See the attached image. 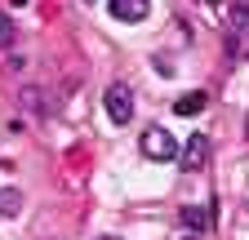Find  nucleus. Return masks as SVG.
<instances>
[{"label":"nucleus","mask_w":249,"mask_h":240,"mask_svg":"<svg viewBox=\"0 0 249 240\" xmlns=\"http://www.w3.org/2000/svg\"><path fill=\"white\" fill-rule=\"evenodd\" d=\"M9 45H14V22L0 14V49H9Z\"/></svg>","instance_id":"8"},{"label":"nucleus","mask_w":249,"mask_h":240,"mask_svg":"<svg viewBox=\"0 0 249 240\" xmlns=\"http://www.w3.org/2000/svg\"><path fill=\"white\" fill-rule=\"evenodd\" d=\"M205 107H209V94H200V89H196V94H182V98L174 103V111H178V116H200Z\"/></svg>","instance_id":"5"},{"label":"nucleus","mask_w":249,"mask_h":240,"mask_svg":"<svg viewBox=\"0 0 249 240\" xmlns=\"http://www.w3.org/2000/svg\"><path fill=\"white\" fill-rule=\"evenodd\" d=\"M138 147H142V156L147 160H178V142H174V134L169 129H147L142 138H138Z\"/></svg>","instance_id":"1"},{"label":"nucleus","mask_w":249,"mask_h":240,"mask_svg":"<svg viewBox=\"0 0 249 240\" xmlns=\"http://www.w3.org/2000/svg\"><path fill=\"white\" fill-rule=\"evenodd\" d=\"M107 116H111V125H129L134 120V89L129 85H107Z\"/></svg>","instance_id":"2"},{"label":"nucleus","mask_w":249,"mask_h":240,"mask_svg":"<svg viewBox=\"0 0 249 240\" xmlns=\"http://www.w3.org/2000/svg\"><path fill=\"white\" fill-rule=\"evenodd\" d=\"M22 209V191L18 187H0V218H14Z\"/></svg>","instance_id":"6"},{"label":"nucleus","mask_w":249,"mask_h":240,"mask_svg":"<svg viewBox=\"0 0 249 240\" xmlns=\"http://www.w3.org/2000/svg\"><path fill=\"white\" fill-rule=\"evenodd\" d=\"M205 160H209V138L205 134H192L187 147H182V156H178V165L192 173V169H205Z\"/></svg>","instance_id":"3"},{"label":"nucleus","mask_w":249,"mask_h":240,"mask_svg":"<svg viewBox=\"0 0 249 240\" xmlns=\"http://www.w3.org/2000/svg\"><path fill=\"white\" fill-rule=\"evenodd\" d=\"M182 240H196V236H182Z\"/></svg>","instance_id":"11"},{"label":"nucleus","mask_w":249,"mask_h":240,"mask_svg":"<svg viewBox=\"0 0 249 240\" xmlns=\"http://www.w3.org/2000/svg\"><path fill=\"white\" fill-rule=\"evenodd\" d=\"M107 14L120 22H142L151 14V0H107Z\"/></svg>","instance_id":"4"},{"label":"nucleus","mask_w":249,"mask_h":240,"mask_svg":"<svg viewBox=\"0 0 249 240\" xmlns=\"http://www.w3.org/2000/svg\"><path fill=\"white\" fill-rule=\"evenodd\" d=\"M98 240H120V236H98Z\"/></svg>","instance_id":"10"},{"label":"nucleus","mask_w":249,"mask_h":240,"mask_svg":"<svg viewBox=\"0 0 249 240\" xmlns=\"http://www.w3.org/2000/svg\"><path fill=\"white\" fill-rule=\"evenodd\" d=\"M231 18H236V27H249V9H240V5H236V9H231Z\"/></svg>","instance_id":"9"},{"label":"nucleus","mask_w":249,"mask_h":240,"mask_svg":"<svg viewBox=\"0 0 249 240\" xmlns=\"http://www.w3.org/2000/svg\"><path fill=\"white\" fill-rule=\"evenodd\" d=\"M182 227H187V231H205V227H209V209L187 205V209H182Z\"/></svg>","instance_id":"7"},{"label":"nucleus","mask_w":249,"mask_h":240,"mask_svg":"<svg viewBox=\"0 0 249 240\" xmlns=\"http://www.w3.org/2000/svg\"><path fill=\"white\" fill-rule=\"evenodd\" d=\"M245 134H249V120H245Z\"/></svg>","instance_id":"12"}]
</instances>
